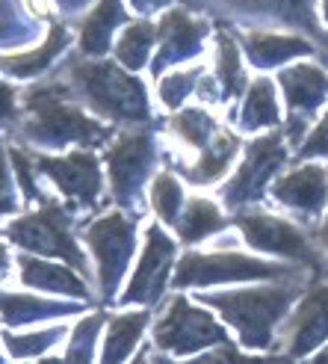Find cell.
Instances as JSON below:
<instances>
[{
	"instance_id": "obj_1",
	"label": "cell",
	"mask_w": 328,
	"mask_h": 364,
	"mask_svg": "<svg viewBox=\"0 0 328 364\" xmlns=\"http://www.w3.org/2000/svg\"><path fill=\"white\" fill-rule=\"evenodd\" d=\"M299 294V279L281 287L261 290H228V294H204L202 302L216 308L251 350H269L275 343V329L284 320L290 302Z\"/></svg>"
},
{
	"instance_id": "obj_2",
	"label": "cell",
	"mask_w": 328,
	"mask_h": 364,
	"mask_svg": "<svg viewBox=\"0 0 328 364\" xmlns=\"http://www.w3.org/2000/svg\"><path fill=\"white\" fill-rule=\"evenodd\" d=\"M30 122L24 124V134L35 142L60 145V142H80V145H98L109 136V127L92 122L75 110L65 101L62 86H42L27 95Z\"/></svg>"
},
{
	"instance_id": "obj_3",
	"label": "cell",
	"mask_w": 328,
	"mask_h": 364,
	"mask_svg": "<svg viewBox=\"0 0 328 364\" xmlns=\"http://www.w3.org/2000/svg\"><path fill=\"white\" fill-rule=\"evenodd\" d=\"M71 77H75L83 98L109 119L139 122L148 116L145 86L113 63H77L71 65Z\"/></svg>"
},
{
	"instance_id": "obj_4",
	"label": "cell",
	"mask_w": 328,
	"mask_h": 364,
	"mask_svg": "<svg viewBox=\"0 0 328 364\" xmlns=\"http://www.w3.org/2000/svg\"><path fill=\"white\" fill-rule=\"evenodd\" d=\"M248 279H299V272L246 258L234 252H216V255H187L177 264V287H202V284H222V282H248Z\"/></svg>"
},
{
	"instance_id": "obj_5",
	"label": "cell",
	"mask_w": 328,
	"mask_h": 364,
	"mask_svg": "<svg viewBox=\"0 0 328 364\" xmlns=\"http://www.w3.org/2000/svg\"><path fill=\"white\" fill-rule=\"evenodd\" d=\"M157 347L172 355H192L202 350H213L225 343V329L207 311L190 305L184 296H175L166 308V314L157 323Z\"/></svg>"
},
{
	"instance_id": "obj_6",
	"label": "cell",
	"mask_w": 328,
	"mask_h": 364,
	"mask_svg": "<svg viewBox=\"0 0 328 364\" xmlns=\"http://www.w3.org/2000/svg\"><path fill=\"white\" fill-rule=\"evenodd\" d=\"M6 234H9V240H15L18 246H24L30 252L57 255V258L68 261L75 269H86L83 252L77 249L75 237H71V231H68V213L60 205L45 202L42 210L15 220L6 228Z\"/></svg>"
},
{
	"instance_id": "obj_7",
	"label": "cell",
	"mask_w": 328,
	"mask_h": 364,
	"mask_svg": "<svg viewBox=\"0 0 328 364\" xmlns=\"http://www.w3.org/2000/svg\"><path fill=\"white\" fill-rule=\"evenodd\" d=\"M83 237L98 261L104 296L113 299L119 279H121L127 261H131V252H133V220H127L124 213L113 210V213L101 216V220H95L92 225H86Z\"/></svg>"
},
{
	"instance_id": "obj_8",
	"label": "cell",
	"mask_w": 328,
	"mask_h": 364,
	"mask_svg": "<svg viewBox=\"0 0 328 364\" xmlns=\"http://www.w3.org/2000/svg\"><path fill=\"white\" fill-rule=\"evenodd\" d=\"M234 223L243 228L248 246L261 252L284 255V258L307 264L314 272H322V255L307 240V234L299 231L293 223L278 220V216H269V213H240Z\"/></svg>"
},
{
	"instance_id": "obj_9",
	"label": "cell",
	"mask_w": 328,
	"mask_h": 364,
	"mask_svg": "<svg viewBox=\"0 0 328 364\" xmlns=\"http://www.w3.org/2000/svg\"><path fill=\"white\" fill-rule=\"evenodd\" d=\"M284 142L281 136H263L248 149V157L243 163V169L236 172V178L222 190L225 205H243V202H254L261 198L263 187L269 184V178L284 166Z\"/></svg>"
},
{
	"instance_id": "obj_10",
	"label": "cell",
	"mask_w": 328,
	"mask_h": 364,
	"mask_svg": "<svg viewBox=\"0 0 328 364\" xmlns=\"http://www.w3.org/2000/svg\"><path fill=\"white\" fill-rule=\"evenodd\" d=\"M175 258V243L160 231V225H151L145 234L142 258L133 269V279L127 284V294L121 302H157L169 279V267Z\"/></svg>"
},
{
	"instance_id": "obj_11",
	"label": "cell",
	"mask_w": 328,
	"mask_h": 364,
	"mask_svg": "<svg viewBox=\"0 0 328 364\" xmlns=\"http://www.w3.org/2000/svg\"><path fill=\"white\" fill-rule=\"evenodd\" d=\"M154 149H151V136L148 134H124L113 151L106 154L109 163V178H113V193L121 198L124 205L136 202V193L142 187L145 175L151 169Z\"/></svg>"
},
{
	"instance_id": "obj_12",
	"label": "cell",
	"mask_w": 328,
	"mask_h": 364,
	"mask_svg": "<svg viewBox=\"0 0 328 364\" xmlns=\"http://www.w3.org/2000/svg\"><path fill=\"white\" fill-rule=\"evenodd\" d=\"M35 169H42L65 196L77 198L80 205H92L101 196L98 160L89 151H75L68 157H39Z\"/></svg>"
},
{
	"instance_id": "obj_13",
	"label": "cell",
	"mask_w": 328,
	"mask_h": 364,
	"mask_svg": "<svg viewBox=\"0 0 328 364\" xmlns=\"http://www.w3.org/2000/svg\"><path fill=\"white\" fill-rule=\"evenodd\" d=\"M328 341V284H317L287 323V355H307Z\"/></svg>"
},
{
	"instance_id": "obj_14",
	"label": "cell",
	"mask_w": 328,
	"mask_h": 364,
	"mask_svg": "<svg viewBox=\"0 0 328 364\" xmlns=\"http://www.w3.org/2000/svg\"><path fill=\"white\" fill-rule=\"evenodd\" d=\"M284 95H287V107L293 113V127H290V136L299 134L302 122L311 116L314 110H319L322 101L328 98V75L319 65L302 63L293 68H284L278 77Z\"/></svg>"
},
{
	"instance_id": "obj_15",
	"label": "cell",
	"mask_w": 328,
	"mask_h": 364,
	"mask_svg": "<svg viewBox=\"0 0 328 364\" xmlns=\"http://www.w3.org/2000/svg\"><path fill=\"white\" fill-rule=\"evenodd\" d=\"M275 202L299 213H319L328 205V175L319 166H302L275 184Z\"/></svg>"
},
{
	"instance_id": "obj_16",
	"label": "cell",
	"mask_w": 328,
	"mask_h": 364,
	"mask_svg": "<svg viewBox=\"0 0 328 364\" xmlns=\"http://www.w3.org/2000/svg\"><path fill=\"white\" fill-rule=\"evenodd\" d=\"M204 39V24H195L187 12H169L160 24V57L154 63V71L166 68L169 63L187 60L198 50Z\"/></svg>"
},
{
	"instance_id": "obj_17",
	"label": "cell",
	"mask_w": 328,
	"mask_h": 364,
	"mask_svg": "<svg viewBox=\"0 0 328 364\" xmlns=\"http://www.w3.org/2000/svg\"><path fill=\"white\" fill-rule=\"evenodd\" d=\"M243 48L248 60L258 68H275L299 53H311V45L299 36H278V33H246Z\"/></svg>"
},
{
	"instance_id": "obj_18",
	"label": "cell",
	"mask_w": 328,
	"mask_h": 364,
	"mask_svg": "<svg viewBox=\"0 0 328 364\" xmlns=\"http://www.w3.org/2000/svg\"><path fill=\"white\" fill-rule=\"evenodd\" d=\"M21 279L30 287H42L53 290V294H65V296H77L86 299L89 290L86 282L77 276L75 269H68L62 264H48V261H35V258H21Z\"/></svg>"
},
{
	"instance_id": "obj_19",
	"label": "cell",
	"mask_w": 328,
	"mask_h": 364,
	"mask_svg": "<svg viewBox=\"0 0 328 364\" xmlns=\"http://www.w3.org/2000/svg\"><path fill=\"white\" fill-rule=\"evenodd\" d=\"M121 21H124V9L119 0H101L80 24L83 53H104L109 48V42H113V33Z\"/></svg>"
},
{
	"instance_id": "obj_20",
	"label": "cell",
	"mask_w": 328,
	"mask_h": 364,
	"mask_svg": "<svg viewBox=\"0 0 328 364\" xmlns=\"http://www.w3.org/2000/svg\"><path fill=\"white\" fill-rule=\"evenodd\" d=\"M65 45H68V33H65V27L57 24V27H50V36L42 48H35L30 53H6V57H0V68L12 71L15 77H35L39 71H45L60 57Z\"/></svg>"
},
{
	"instance_id": "obj_21",
	"label": "cell",
	"mask_w": 328,
	"mask_h": 364,
	"mask_svg": "<svg viewBox=\"0 0 328 364\" xmlns=\"http://www.w3.org/2000/svg\"><path fill=\"white\" fill-rule=\"evenodd\" d=\"M77 305L53 302V299H35V296H21V294H0V317L9 326L33 323L42 317H60V314H75Z\"/></svg>"
},
{
	"instance_id": "obj_22",
	"label": "cell",
	"mask_w": 328,
	"mask_h": 364,
	"mask_svg": "<svg viewBox=\"0 0 328 364\" xmlns=\"http://www.w3.org/2000/svg\"><path fill=\"white\" fill-rule=\"evenodd\" d=\"M145 326H148V314L145 311L119 314L116 320H109V335L104 343V361H124L136 350Z\"/></svg>"
},
{
	"instance_id": "obj_23",
	"label": "cell",
	"mask_w": 328,
	"mask_h": 364,
	"mask_svg": "<svg viewBox=\"0 0 328 364\" xmlns=\"http://www.w3.org/2000/svg\"><path fill=\"white\" fill-rule=\"evenodd\" d=\"M236 145L240 142H236L234 134H219L216 139H210L202 149V157H198V163L190 169L187 178L192 181V184H210V181H216L231 166V160L236 154Z\"/></svg>"
},
{
	"instance_id": "obj_24",
	"label": "cell",
	"mask_w": 328,
	"mask_h": 364,
	"mask_svg": "<svg viewBox=\"0 0 328 364\" xmlns=\"http://www.w3.org/2000/svg\"><path fill=\"white\" fill-rule=\"evenodd\" d=\"M222 228H225L222 213H219V208L213 202H207V198H195V202H190L187 210L177 216V234H180V240H187V243H198Z\"/></svg>"
},
{
	"instance_id": "obj_25",
	"label": "cell",
	"mask_w": 328,
	"mask_h": 364,
	"mask_svg": "<svg viewBox=\"0 0 328 364\" xmlns=\"http://www.w3.org/2000/svg\"><path fill=\"white\" fill-rule=\"evenodd\" d=\"M240 122L246 131H258V127L278 124V104H275V89L269 80H254L248 86V95L243 101Z\"/></svg>"
},
{
	"instance_id": "obj_26",
	"label": "cell",
	"mask_w": 328,
	"mask_h": 364,
	"mask_svg": "<svg viewBox=\"0 0 328 364\" xmlns=\"http://www.w3.org/2000/svg\"><path fill=\"white\" fill-rule=\"evenodd\" d=\"M154 27L148 21H139L133 27H127L124 36L119 39V48H116V57L124 68H142L145 60H148V53H151V45H154Z\"/></svg>"
},
{
	"instance_id": "obj_27",
	"label": "cell",
	"mask_w": 328,
	"mask_h": 364,
	"mask_svg": "<svg viewBox=\"0 0 328 364\" xmlns=\"http://www.w3.org/2000/svg\"><path fill=\"white\" fill-rule=\"evenodd\" d=\"M151 205L157 210V216L163 223H177V213L184 208V190L180 184L169 175V172H160L151 184Z\"/></svg>"
},
{
	"instance_id": "obj_28",
	"label": "cell",
	"mask_w": 328,
	"mask_h": 364,
	"mask_svg": "<svg viewBox=\"0 0 328 364\" xmlns=\"http://www.w3.org/2000/svg\"><path fill=\"white\" fill-rule=\"evenodd\" d=\"M219 83H222V95L234 98L243 89V68H240V53L231 36H219Z\"/></svg>"
},
{
	"instance_id": "obj_29",
	"label": "cell",
	"mask_w": 328,
	"mask_h": 364,
	"mask_svg": "<svg viewBox=\"0 0 328 364\" xmlns=\"http://www.w3.org/2000/svg\"><path fill=\"white\" fill-rule=\"evenodd\" d=\"M172 124H175L177 136L184 139V142H190V145H195L198 151H202L204 145L210 142V136H213V131H216V122H213L207 113H202V110H187V113H180Z\"/></svg>"
},
{
	"instance_id": "obj_30",
	"label": "cell",
	"mask_w": 328,
	"mask_h": 364,
	"mask_svg": "<svg viewBox=\"0 0 328 364\" xmlns=\"http://www.w3.org/2000/svg\"><path fill=\"white\" fill-rule=\"evenodd\" d=\"M62 335H65V329H48V332H33V335H4V343H6L9 355L33 358V355H42L45 350H50Z\"/></svg>"
},
{
	"instance_id": "obj_31",
	"label": "cell",
	"mask_w": 328,
	"mask_h": 364,
	"mask_svg": "<svg viewBox=\"0 0 328 364\" xmlns=\"http://www.w3.org/2000/svg\"><path fill=\"white\" fill-rule=\"evenodd\" d=\"M101 323H104V317L95 314V317H86V320L77 326L75 341H71V347H68V361H86V358H92L95 335H98V329H101Z\"/></svg>"
},
{
	"instance_id": "obj_32",
	"label": "cell",
	"mask_w": 328,
	"mask_h": 364,
	"mask_svg": "<svg viewBox=\"0 0 328 364\" xmlns=\"http://www.w3.org/2000/svg\"><path fill=\"white\" fill-rule=\"evenodd\" d=\"M30 27L24 24V15L15 4H6L0 0V42H18V39H27Z\"/></svg>"
},
{
	"instance_id": "obj_33",
	"label": "cell",
	"mask_w": 328,
	"mask_h": 364,
	"mask_svg": "<svg viewBox=\"0 0 328 364\" xmlns=\"http://www.w3.org/2000/svg\"><path fill=\"white\" fill-rule=\"evenodd\" d=\"M198 77V71H190V75H172V77H163L160 83V98L166 101V107H177L180 101L187 98V92L192 89Z\"/></svg>"
},
{
	"instance_id": "obj_34",
	"label": "cell",
	"mask_w": 328,
	"mask_h": 364,
	"mask_svg": "<svg viewBox=\"0 0 328 364\" xmlns=\"http://www.w3.org/2000/svg\"><path fill=\"white\" fill-rule=\"evenodd\" d=\"M12 166H15V175H18V181H21V193L27 196V198H42L39 196V187H35V169H33V163H30V157L21 151V149H12Z\"/></svg>"
},
{
	"instance_id": "obj_35",
	"label": "cell",
	"mask_w": 328,
	"mask_h": 364,
	"mask_svg": "<svg viewBox=\"0 0 328 364\" xmlns=\"http://www.w3.org/2000/svg\"><path fill=\"white\" fill-rule=\"evenodd\" d=\"M299 154H302V157H328V113H325L322 122L317 124V131L302 142Z\"/></svg>"
},
{
	"instance_id": "obj_36",
	"label": "cell",
	"mask_w": 328,
	"mask_h": 364,
	"mask_svg": "<svg viewBox=\"0 0 328 364\" xmlns=\"http://www.w3.org/2000/svg\"><path fill=\"white\" fill-rule=\"evenodd\" d=\"M15 210V196L9 184V169H6V157H4V145H0V216Z\"/></svg>"
},
{
	"instance_id": "obj_37",
	"label": "cell",
	"mask_w": 328,
	"mask_h": 364,
	"mask_svg": "<svg viewBox=\"0 0 328 364\" xmlns=\"http://www.w3.org/2000/svg\"><path fill=\"white\" fill-rule=\"evenodd\" d=\"M15 119V89L0 80V127H6Z\"/></svg>"
},
{
	"instance_id": "obj_38",
	"label": "cell",
	"mask_w": 328,
	"mask_h": 364,
	"mask_svg": "<svg viewBox=\"0 0 328 364\" xmlns=\"http://www.w3.org/2000/svg\"><path fill=\"white\" fill-rule=\"evenodd\" d=\"M166 0H133V6L142 9V12H151V9H160Z\"/></svg>"
},
{
	"instance_id": "obj_39",
	"label": "cell",
	"mask_w": 328,
	"mask_h": 364,
	"mask_svg": "<svg viewBox=\"0 0 328 364\" xmlns=\"http://www.w3.org/2000/svg\"><path fill=\"white\" fill-rule=\"evenodd\" d=\"M60 4H62V9H80L86 0H60Z\"/></svg>"
},
{
	"instance_id": "obj_40",
	"label": "cell",
	"mask_w": 328,
	"mask_h": 364,
	"mask_svg": "<svg viewBox=\"0 0 328 364\" xmlns=\"http://www.w3.org/2000/svg\"><path fill=\"white\" fill-rule=\"evenodd\" d=\"M6 264H9V255H6V246H4V243H0V272H4V269H6Z\"/></svg>"
},
{
	"instance_id": "obj_41",
	"label": "cell",
	"mask_w": 328,
	"mask_h": 364,
	"mask_svg": "<svg viewBox=\"0 0 328 364\" xmlns=\"http://www.w3.org/2000/svg\"><path fill=\"white\" fill-rule=\"evenodd\" d=\"M319 240H322V246L328 249V216H325V223H322V228H319Z\"/></svg>"
},
{
	"instance_id": "obj_42",
	"label": "cell",
	"mask_w": 328,
	"mask_h": 364,
	"mask_svg": "<svg viewBox=\"0 0 328 364\" xmlns=\"http://www.w3.org/2000/svg\"><path fill=\"white\" fill-rule=\"evenodd\" d=\"M322 12H325V21H328V0H322Z\"/></svg>"
},
{
	"instance_id": "obj_43",
	"label": "cell",
	"mask_w": 328,
	"mask_h": 364,
	"mask_svg": "<svg viewBox=\"0 0 328 364\" xmlns=\"http://www.w3.org/2000/svg\"><path fill=\"white\" fill-rule=\"evenodd\" d=\"M319 361H328V350H322V353H319Z\"/></svg>"
}]
</instances>
